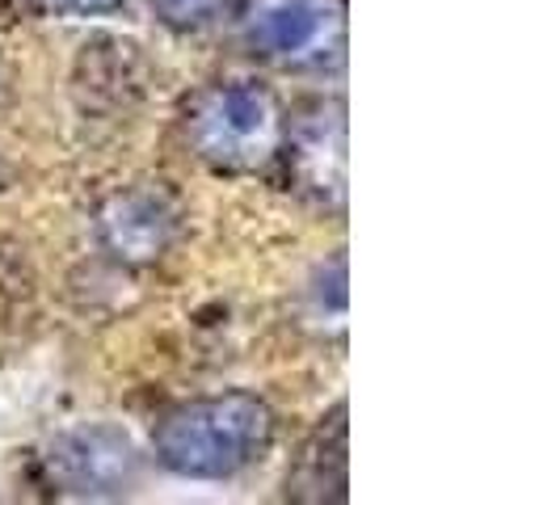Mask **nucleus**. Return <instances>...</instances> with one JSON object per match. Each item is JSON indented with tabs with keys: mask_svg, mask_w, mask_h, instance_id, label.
Wrapping results in <instances>:
<instances>
[{
	"mask_svg": "<svg viewBox=\"0 0 560 505\" xmlns=\"http://www.w3.org/2000/svg\"><path fill=\"white\" fill-rule=\"evenodd\" d=\"M279 418L257 392H215L168 409L152 430L156 463L182 480H228L261 463Z\"/></svg>",
	"mask_w": 560,
	"mask_h": 505,
	"instance_id": "obj_1",
	"label": "nucleus"
},
{
	"mask_svg": "<svg viewBox=\"0 0 560 505\" xmlns=\"http://www.w3.org/2000/svg\"><path fill=\"white\" fill-rule=\"evenodd\" d=\"M186 143L198 161L228 177H249L279 165L287 110L261 81H220L190 97L182 118Z\"/></svg>",
	"mask_w": 560,
	"mask_h": 505,
	"instance_id": "obj_2",
	"label": "nucleus"
},
{
	"mask_svg": "<svg viewBox=\"0 0 560 505\" xmlns=\"http://www.w3.org/2000/svg\"><path fill=\"white\" fill-rule=\"evenodd\" d=\"M236 34L279 72H334L346 63V0H236Z\"/></svg>",
	"mask_w": 560,
	"mask_h": 505,
	"instance_id": "obj_3",
	"label": "nucleus"
},
{
	"mask_svg": "<svg viewBox=\"0 0 560 505\" xmlns=\"http://www.w3.org/2000/svg\"><path fill=\"white\" fill-rule=\"evenodd\" d=\"M43 477L59 497L77 502H118L140 480V450L127 430L110 421L77 425L59 434L43 455Z\"/></svg>",
	"mask_w": 560,
	"mask_h": 505,
	"instance_id": "obj_4",
	"label": "nucleus"
},
{
	"mask_svg": "<svg viewBox=\"0 0 560 505\" xmlns=\"http://www.w3.org/2000/svg\"><path fill=\"white\" fill-rule=\"evenodd\" d=\"M182 236V202L165 181L118 186L97 207V240L122 266H156Z\"/></svg>",
	"mask_w": 560,
	"mask_h": 505,
	"instance_id": "obj_5",
	"label": "nucleus"
},
{
	"mask_svg": "<svg viewBox=\"0 0 560 505\" xmlns=\"http://www.w3.org/2000/svg\"><path fill=\"white\" fill-rule=\"evenodd\" d=\"M282 497L308 505H341L350 497V409L346 400H337L304 438L300 455L287 468Z\"/></svg>",
	"mask_w": 560,
	"mask_h": 505,
	"instance_id": "obj_6",
	"label": "nucleus"
},
{
	"mask_svg": "<svg viewBox=\"0 0 560 505\" xmlns=\"http://www.w3.org/2000/svg\"><path fill=\"white\" fill-rule=\"evenodd\" d=\"M282 156H287V165H291L304 195H316L320 202H325V195H334L341 202V195H346V122H341V106H334L329 114L320 106L300 127L287 122L279 161Z\"/></svg>",
	"mask_w": 560,
	"mask_h": 505,
	"instance_id": "obj_7",
	"label": "nucleus"
},
{
	"mask_svg": "<svg viewBox=\"0 0 560 505\" xmlns=\"http://www.w3.org/2000/svg\"><path fill=\"white\" fill-rule=\"evenodd\" d=\"M152 9L168 30L186 34V30H202L220 22L228 9H236V0H152Z\"/></svg>",
	"mask_w": 560,
	"mask_h": 505,
	"instance_id": "obj_8",
	"label": "nucleus"
},
{
	"mask_svg": "<svg viewBox=\"0 0 560 505\" xmlns=\"http://www.w3.org/2000/svg\"><path fill=\"white\" fill-rule=\"evenodd\" d=\"M127 0H30V9L47 13V17H106L118 13Z\"/></svg>",
	"mask_w": 560,
	"mask_h": 505,
	"instance_id": "obj_9",
	"label": "nucleus"
}]
</instances>
